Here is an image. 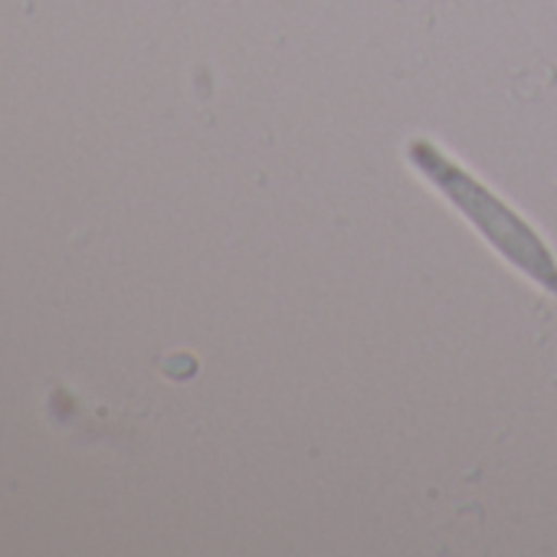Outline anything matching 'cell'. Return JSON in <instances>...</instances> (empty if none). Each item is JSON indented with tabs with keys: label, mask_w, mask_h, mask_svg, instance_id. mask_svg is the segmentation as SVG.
<instances>
[{
	"label": "cell",
	"mask_w": 557,
	"mask_h": 557,
	"mask_svg": "<svg viewBox=\"0 0 557 557\" xmlns=\"http://www.w3.org/2000/svg\"><path fill=\"white\" fill-rule=\"evenodd\" d=\"M407 161L426 184H433L443 194V200H449V207H456L466 216V223L508 265H515L547 296H557V259L518 210H511L498 194H492L475 174H469L430 138H410Z\"/></svg>",
	"instance_id": "1"
}]
</instances>
